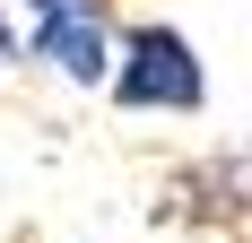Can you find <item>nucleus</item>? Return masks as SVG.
I'll list each match as a JSON object with an SVG mask.
<instances>
[{"label":"nucleus","instance_id":"obj_5","mask_svg":"<svg viewBox=\"0 0 252 243\" xmlns=\"http://www.w3.org/2000/svg\"><path fill=\"white\" fill-rule=\"evenodd\" d=\"M18 61H26V35H18V18L0 9V70H18Z\"/></svg>","mask_w":252,"mask_h":243},{"label":"nucleus","instance_id":"obj_1","mask_svg":"<svg viewBox=\"0 0 252 243\" xmlns=\"http://www.w3.org/2000/svg\"><path fill=\"white\" fill-rule=\"evenodd\" d=\"M104 96L122 104V113L191 122L209 104V61H200V44H191L174 18H130L122 35H113V78H104Z\"/></svg>","mask_w":252,"mask_h":243},{"label":"nucleus","instance_id":"obj_2","mask_svg":"<svg viewBox=\"0 0 252 243\" xmlns=\"http://www.w3.org/2000/svg\"><path fill=\"white\" fill-rule=\"evenodd\" d=\"M183 226H252V148H209L174 174Z\"/></svg>","mask_w":252,"mask_h":243},{"label":"nucleus","instance_id":"obj_4","mask_svg":"<svg viewBox=\"0 0 252 243\" xmlns=\"http://www.w3.org/2000/svg\"><path fill=\"white\" fill-rule=\"evenodd\" d=\"M26 26H52V18H113V0H18Z\"/></svg>","mask_w":252,"mask_h":243},{"label":"nucleus","instance_id":"obj_3","mask_svg":"<svg viewBox=\"0 0 252 243\" xmlns=\"http://www.w3.org/2000/svg\"><path fill=\"white\" fill-rule=\"evenodd\" d=\"M113 18H52V26H26V61H44L52 78L70 87H104L113 78Z\"/></svg>","mask_w":252,"mask_h":243}]
</instances>
